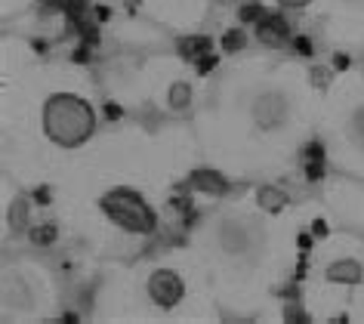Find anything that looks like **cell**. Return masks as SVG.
I'll list each match as a JSON object with an SVG mask.
<instances>
[{"label": "cell", "instance_id": "obj_1", "mask_svg": "<svg viewBox=\"0 0 364 324\" xmlns=\"http://www.w3.org/2000/svg\"><path fill=\"white\" fill-rule=\"evenodd\" d=\"M41 127L56 148H80L96 133V108L77 93H53L43 99Z\"/></svg>", "mask_w": 364, "mask_h": 324}, {"label": "cell", "instance_id": "obj_2", "mask_svg": "<svg viewBox=\"0 0 364 324\" xmlns=\"http://www.w3.org/2000/svg\"><path fill=\"white\" fill-rule=\"evenodd\" d=\"M99 210L114 229L127 232V235H151L158 229V210L136 188H108L105 195H99Z\"/></svg>", "mask_w": 364, "mask_h": 324}, {"label": "cell", "instance_id": "obj_3", "mask_svg": "<svg viewBox=\"0 0 364 324\" xmlns=\"http://www.w3.org/2000/svg\"><path fill=\"white\" fill-rule=\"evenodd\" d=\"M216 247L232 259H257L266 250V232L253 216H225L216 226Z\"/></svg>", "mask_w": 364, "mask_h": 324}, {"label": "cell", "instance_id": "obj_4", "mask_svg": "<svg viewBox=\"0 0 364 324\" xmlns=\"http://www.w3.org/2000/svg\"><path fill=\"white\" fill-rule=\"evenodd\" d=\"M250 121L259 133H278L290 121V99L281 90H262L250 102Z\"/></svg>", "mask_w": 364, "mask_h": 324}, {"label": "cell", "instance_id": "obj_5", "mask_svg": "<svg viewBox=\"0 0 364 324\" xmlns=\"http://www.w3.org/2000/svg\"><path fill=\"white\" fill-rule=\"evenodd\" d=\"M145 291H149V300L164 312L176 309L186 300V281L176 269H154L145 281Z\"/></svg>", "mask_w": 364, "mask_h": 324}, {"label": "cell", "instance_id": "obj_6", "mask_svg": "<svg viewBox=\"0 0 364 324\" xmlns=\"http://www.w3.org/2000/svg\"><path fill=\"white\" fill-rule=\"evenodd\" d=\"M324 278H327L331 284L355 287V284H361V281H364V269H361L358 259H336V263L327 266Z\"/></svg>", "mask_w": 364, "mask_h": 324}, {"label": "cell", "instance_id": "obj_7", "mask_svg": "<svg viewBox=\"0 0 364 324\" xmlns=\"http://www.w3.org/2000/svg\"><path fill=\"white\" fill-rule=\"evenodd\" d=\"M257 204L266 213H281L287 207V192H281L278 185H262L257 192Z\"/></svg>", "mask_w": 364, "mask_h": 324}, {"label": "cell", "instance_id": "obj_8", "mask_svg": "<svg viewBox=\"0 0 364 324\" xmlns=\"http://www.w3.org/2000/svg\"><path fill=\"white\" fill-rule=\"evenodd\" d=\"M192 183H195L198 192H207V195L225 192V179L220 173H210V170H198V173H192Z\"/></svg>", "mask_w": 364, "mask_h": 324}, {"label": "cell", "instance_id": "obj_9", "mask_svg": "<svg viewBox=\"0 0 364 324\" xmlns=\"http://www.w3.org/2000/svg\"><path fill=\"white\" fill-rule=\"evenodd\" d=\"M188 102H192V87H188L186 80H176V84L167 90V105L173 112H182V108H188Z\"/></svg>", "mask_w": 364, "mask_h": 324}, {"label": "cell", "instance_id": "obj_10", "mask_svg": "<svg viewBox=\"0 0 364 324\" xmlns=\"http://www.w3.org/2000/svg\"><path fill=\"white\" fill-rule=\"evenodd\" d=\"M275 4L281 6V10H303V6H309L312 0H275Z\"/></svg>", "mask_w": 364, "mask_h": 324}]
</instances>
